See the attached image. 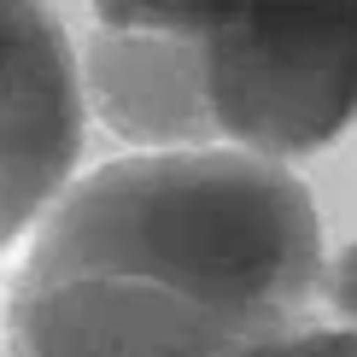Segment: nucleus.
Returning <instances> with one entry per match:
<instances>
[{
  "label": "nucleus",
  "instance_id": "f03ea898",
  "mask_svg": "<svg viewBox=\"0 0 357 357\" xmlns=\"http://www.w3.org/2000/svg\"><path fill=\"white\" fill-rule=\"evenodd\" d=\"M193 41L211 129L258 158L328 146L357 117V6H165Z\"/></svg>",
  "mask_w": 357,
  "mask_h": 357
},
{
  "label": "nucleus",
  "instance_id": "f257e3e1",
  "mask_svg": "<svg viewBox=\"0 0 357 357\" xmlns=\"http://www.w3.org/2000/svg\"><path fill=\"white\" fill-rule=\"evenodd\" d=\"M322 229L258 153H146L47 217L12 293V357H241L305 328Z\"/></svg>",
  "mask_w": 357,
  "mask_h": 357
},
{
  "label": "nucleus",
  "instance_id": "20e7f679",
  "mask_svg": "<svg viewBox=\"0 0 357 357\" xmlns=\"http://www.w3.org/2000/svg\"><path fill=\"white\" fill-rule=\"evenodd\" d=\"M94 94L117 135L129 141H199L211 135L193 41L158 6H100Z\"/></svg>",
  "mask_w": 357,
  "mask_h": 357
},
{
  "label": "nucleus",
  "instance_id": "7ed1b4c3",
  "mask_svg": "<svg viewBox=\"0 0 357 357\" xmlns=\"http://www.w3.org/2000/svg\"><path fill=\"white\" fill-rule=\"evenodd\" d=\"M82 153L70 41L47 6L0 0V252L65 188Z\"/></svg>",
  "mask_w": 357,
  "mask_h": 357
},
{
  "label": "nucleus",
  "instance_id": "423d86ee",
  "mask_svg": "<svg viewBox=\"0 0 357 357\" xmlns=\"http://www.w3.org/2000/svg\"><path fill=\"white\" fill-rule=\"evenodd\" d=\"M334 305H340V317H351L357 322V246L346 252V258H340V270H334Z\"/></svg>",
  "mask_w": 357,
  "mask_h": 357
},
{
  "label": "nucleus",
  "instance_id": "39448f33",
  "mask_svg": "<svg viewBox=\"0 0 357 357\" xmlns=\"http://www.w3.org/2000/svg\"><path fill=\"white\" fill-rule=\"evenodd\" d=\"M241 357H357V328H293Z\"/></svg>",
  "mask_w": 357,
  "mask_h": 357
}]
</instances>
